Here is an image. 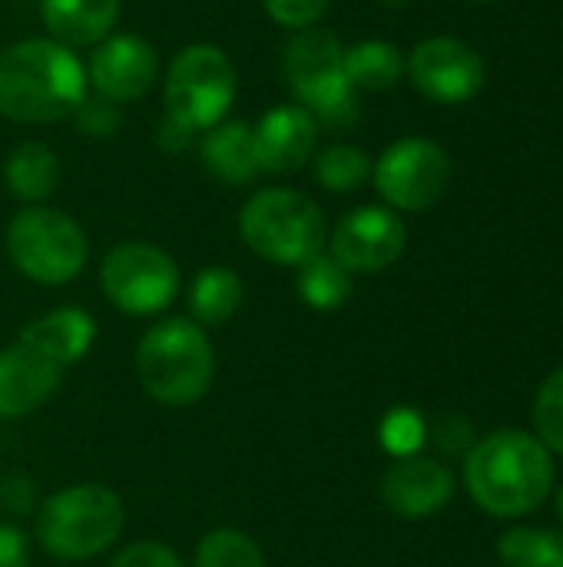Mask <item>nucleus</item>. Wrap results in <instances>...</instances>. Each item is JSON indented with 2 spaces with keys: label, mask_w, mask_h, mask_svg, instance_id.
Masks as SVG:
<instances>
[{
  "label": "nucleus",
  "mask_w": 563,
  "mask_h": 567,
  "mask_svg": "<svg viewBox=\"0 0 563 567\" xmlns=\"http://www.w3.org/2000/svg\"><path fill=\"white\" fill-rule=\"evenodd\" d=\"M465 485L475 505L494 518L538 512L554 492V458L538 435L501 429L465 455Z\"/></svg>",
  "instance_id": "nucleus-1"
},
{
  "label": "nucleus",
  "mask_w": 563,
  "mask_h": 567,
  "mask_svg": "<svg viewBox=\"0 0 563 567\" xmlns=\"http://www.w3.org/2000/svg\"><path fill=\"white\" fill-rule=\"evenodd\" d=\"M80 56L50 40L30 37L0 50V116L10 123H56L73 116L86 96Z\"/></svg>",
  "instance_id": "nucleus-2"
},
{
  "label": "nucleus",
  "mask_w": 563,
  "mask_h": 567,
  "mask_svg": "<svg viewBox=\"0 0 563 567\" xmlns=\"http://www.w3.org/2000/svg\"><path fill=\"white\" fill-rule=\"evenodd\" d=\"M136 375L146 395L166 409H189L212 389L216 349L209 332L189 316H173L143 332Z\"/></svg>",
  "instance_id": "nucleus-3"
},
{
  "label": "nucleus",
  "mask_w": 563,
  "mask_h": 567,
  "mask_svg": "<svg viewBox=\"0 0 563 567\" xmlns=\"http://www.w3.org/2000/svg\"><path fill=\"white\" fill-rule=\"evenodd\" d=\"M126 532L123 498L100 482L53 492L37 508V542L56 561H90L106 555Z\"/></svg>",
  "instance_id": "nucleus-4"
},
{
  "label": "nucleus",
  "mask_w": 563,
  "mask_h": 567,
  "mask_svg": "<svg viewBox=\"0 0 563 567\" xmlns=\"http://www.w3.org/2000/svg\"><path fill=\"white\" fill-rule=\"evenodd\" d=\"M282 70L285 83L299 96V106L315 116L319 130L345 133L358 123V90L345 76V47L332 30H299L285 47Z\"/></svg>",
  "instance_id": "nucleus-5"
},
{
  "label": "nucleus",
  "mask_w": 563,
  "mask_h": 567,
  "mask_svg": "<svg viewBox=\"0 0 563 567\" xmlns=\"http://www.w3.org/2000/svg\"><path fill=\"white\" fill-rule=\"evenodd\" d=\"M239 236L259 259L299 269L312 256L325 252L329 223L312 196L285 186H269L249 196V203L242 206Z\"/></svg>",
  "instance_id": "nucleus-6"
},
{
  "label": "nucleus",
  "mask_w": 563,
  "mask_h": 567,
  "mask_svg": "<svg viewBox=\"0 0 563 567\" xmlns=\"http://www.w3.org/2000/svg\"><path fill=\"white\" fill-rule=\"evenodd\" d=\"M3 246L13 269L37 286L73 282L90 259V239L83 226L63 209H53L46 203L23 206L7 223Z\"/></svg>",
  "instance_id": "nucleus-7"
},
{
  "label": "nucleus",
  "mask_w": 563,
  "mask_h": 567,
  "mask_svg": "<svg viewBox=\"0 0 563 567\" xmlns=\"http://www.w3.org/2000/svg\"><path fill=\"white\" fill-rule=\"evenodd\" d=\"M239 93V76L232 60L216 43L183 47L166 70V116L183 130L206 133L226 120Z\"/></svg>",
  "instance_id": "nucleus-8"
},
{
  "label": "nucleus",
  "mask_w": 563,
  "mask_h": 567,
  "mask_svg": "<svg viewBox=\"0 0 563 567\" xmlns=\"http://www.w3.org/2000/svg\"><path fill=\"white\" fill-rule=\"evenodd\" d=\"M100 289L113 309L146 319L166 312L183 289V272L176 259L153 243H119L103 256Z\"/></svg>",
  "instance_id": "nucleus-9"
},
{
  "label": "nucleus",
  "mask_w": 563,
  "mask_h": 567,
  "mask_svg": "<svg viewBox=\"0 0 563 567\" xmlns=\"http://www.w3.org/2000/svg\"><path fill=\"white\" fill-rule=\"evenodd\" d=\"M372 176L388 209L425 213L448 193L451 156L428 136H405L378 156Z\"/></svg>",
  "instance_id": "nucleus-10"
},
{
  "label": "nucleus",
  "mask_w": 563,
  "mask_h": 567,
  "mask_svg": "<svg viewBox=\"0 0 563 567\" xmlns=\"http://www.w3.org/2000/svg\"><path fill=\"white\" fill-rule=\"evenodd\" d=\"M411 86L441 106H461L484 86V60L461 37H428L405 60Z\"/></svg>",
  "instance_id": "nucleus-11"
},
{
  "label": "nucleus",
  "mask_w": 563,
  "mask_h": 567,
  "mask_svg": "<svg viewBox=\"0 0 563 567\" xmlns=\"http://www.w3.org/2000/svg\"><path fill=\"white\" fill-rule=\"evenodd\" d=\"M408 246L405 219L388 206H358L338 219L329 236V256L352 276L385 272Z\"/></svg>",
  "instance_id": "nucleus-12"
},
{
  "label": "nucleus",
  "mask_w": 563,
  "mask_h": 567,
  "mask_svg": "<svg viewBox=\"0 0 563 567\" xmlns=\"http://www.w3.org/2000/svg\"><path fill=\"white\" fill-rule=\"evenodd\" d=\"M159 76V53L149 40L136 33H110L100 40L90 53L86 83L96 90V96L123 106L129 100H139Z\"/></svg>",
  "instance_id": "nucleus-13"
},
{
  "label": "nucleus",
  "mask_w": 563,
  "mask_h": 567,
  "mask_svg": "<svg viewBox=\"0 0 563 567\" xmlns=\"http://www.w3.org/2000/svg\"><path fill=\"white\" fill-rule=\"evenodd\" d=\"M455 498V475L445 462L428 455L395 458L382 475V502L405 522L438 515Z\"/></svg>",
  "instance_id": "nucleus-14"
},
{
  "label": "nucleus",
  "mask_w": 563,
  "mask_h": 567,
  "mask_svg": "<svg viewBox=\"0 0 563 567\" xmlns=\"http://www.w3.org/2000/svg\"><path fill=\"white\" fill-rule=\"evenodd\" d=\"M252 130H256L259 166L269 176H285V173L302 169L315 156L319 133H322L315 116L299 103L269 110Z\"/></svg>",
  "instance_id": "nucleus-15"
},
{
  "label": "nucleus",
  "mask_w": 563,
  "mask_h": 567,
  "mask_svg": "<svg viewBox=\"0 0 563 567\" xmlns=\"http://www.w3.org/2000/svg\"><path fill=\"white\" fill-rule=\"evenodd\" d=\"M63 369L13 342L0 349V419H23L43 409L60 389Z\"/></svg>",
  "instance_id": "nucleus-16"
},
{
  "label": "nucleus",
  "mask_w": 563,
  "mask_h": 567,
  "mask_svg": "<svg viewBox=\"0 0 563 567\" xmlns=\"http://www.w3.org/2000/svg\"><path fill=\"white\" fill-rule=\"evenodd\" d=\"M17 342H23L27 349H33L56 369H70L90 355L96 342V319L86 309L60 306L27 322Z\"/></svg>",
  "instance_id": "nucleus-17"
},
{
  "label": "nucleus",
  "mask_w": 563,
  "mask_h": 567,
  "mask_svg": "<svg viewBox=\"0 0 563 567\" xmlns=\"http://www.w3.org/2000/svg\"><path fill=\"white\" fill-rule=\"evenodd\" d=\"M199 153L206 173L222 186H249L262 176L256 130L246 120H222L212 130H206Z\"/></svg>",
  "instance_id": "nucleus-18"
},
{
  "label": "nucleus",
  "mask_w": 563,
  "mask_h": 567,
  "mask_svg": "<svg viewBox=\"0 0 563 567\" xmlns=\"http://www.w3.org/2000/svg\"><path fill=\"white\" fill-rule=\"evenodd\" d=\"M40 20L50 40L63 47H96L119 20V0H40Z\"/></svg>",
  "instance_id": "nucleus-19"
},
{
  "label": "nucleus",
  "mask_w": 563,
  "mask_h": 567,
  "mask_svg": "<svg viewBox=\"0 0 563 567\" xmlns=\"http://www.w3.org/2000/svg\"><path fill=\"white\" fill-rule=\"evenodd\" d=\"M60 176H63V169H60L56 153L37 140L13 146L10 156L3 159V186L23 206H43L56 193Z\"/></svg>",
  "instance_id": "nucleus-20"
},
{
  "label": "nucleus",
  "mask_w": 563,
  "mask_h": 567,
  "mask_svg": "<svg viewBox=\"0 0 563 567\" xmlns=\"http://www.w3.org/2000/svg\"><path fill=\"white\" fill-rule=\"evenodd\" d=\"M246 299V286L242 276L229 266H206L192 276L189 289H186V306H189V319L206 326H222L229 322Z\"/></svg>",
  "instance_id": "nucleus-21"
},
{
  "label": "nucleus",
  "mask_w": 563,
  "mask_h": 567,
  "mask_svg": "<svg viewBox=\"0 0 563 567\" xmlns=\"http://www.w3.org/2000/svg\"><path fill=\"white\" fill-rule=\"evenodd\" d=\"M345 76L355 90H392L405 76V56L388 40H362L345 47Z\"/></svg>",
  "instance_id": "nucleus-22"
},
{
  "label": "nucleus",
  "mask_w": 563,
  "mask_h": 567,
  "mask_svg": "<svg viewBox=\"0 0 563 567\" xmlns=\"http://www.w3.org/2000/svg\"><path fill=\"white\" fill-rule=\"evenodd\" d=\"M295 292L309 309L335 312L352 299V272H345L329 252H319V256H312L309 262L299 266Z\"/></svg>",
  "instance_id": "nucleus-23"
},
{
  "label": "nucleus",
  "mask_w": 563,
  "mask_h": 567,
  "mask_svg": "<svg viewBox=\"0 0 563 567\" xmlns=\"http://www.w3.org/2000/svg\"><path fill=\"white\" fill-rule=\"evenodd\" d=\"M498 558L508 567H563V532L511 528L498 542Z\"/></svg>",
  "instance_id": "nucleus-24"
},
{
  "label": "nucleus",
  "mask_w": 563,
  "mask_h": 567,
  "mask_svg": "<svg viewBox=\"0 0 563 567\" xmlns=\"http://www.w3.org/2000/svg\"><path fill=\"white\" fill-rule=\"evenodd\" d=\"M312 159H315V179L329 193H355L358 186L368 183L372 166H375L372 156L352 143H332Z\"/></svg>",
  "instance_id": "nucleus-25"
},
{
  "label": "nucleus",
  "mask_w": 563,
  "mask_h": 567,
  "mask_svg": "<svg viewBox=\"0 0 563 567\" xmlns=\"http://www.w3.org/2000/svg\"><path fill=\"white\" fill-rule=\"evenodd\" d=\"M196 567H269L259 542L239 528H212L196 545Z\"/></svg>",
  "instance_id": "nucleus-26"
},
{
  "label": "nucleus",
  "mask_w": 563,
  "mask_h": 567,
  "mask_svg": "<svg viewBox=\"0 0 563 567\" xmlns=\"http://www.w3.org/2000/svg\"><path fill=\"white\" fill-rule=\"evenodd\" d=\"M534 435L551 455L563 458V369L551 372L534 395Z\"/></svg>",
  "instance_id": "nucleus-27"
},
{
  "label": "nucleus",
  "mask_w": 563,
  "mask_h": 567,
  "mask_svg": "<svg viewBox=\"0 0 563 567\" xmlns=\"http://www.w3.org/2000/svg\"><path fill=\"white\" fill-rule=\"evenodd\" d=\"M428 442V425L415 409H395L385 422H382V445L385 452H392L395 458H408L418 455L421 445Z\"/></svg>",
  "instance_id": "nucleus-28"
},
{
  "label": "nucleus",
  "mask_w": 563,
  "mask_h": 567,
  "mask_svg": "<svg viewBox=\"0 0 563 567\" xmlns=\"http://www.w3.org/2000/svg\"><path fill=\"white\" fill-rule=\"evenodd\" d=\"M73 123H76V130L83 133V136H96V140H103V136H113L116 130H119V123H123V113H119V106L116 103H110V100H103V96H83V103L73 110Z\"/></svg>",
  "instance_id": "nucleus-29"
},
{
  "label": "nucleus",
  "mask_w": 563,
  "mask_h": 567,
  "mask_svg": "<svg viewBox=\"0 0 563 567\" xmlns=\"http://www.w3.org/2000/svg\"><path fill=\"white\" fill-rule=\"evenodd\" d=\"M106 567H186V561L179 558L176 548H169L163 542H153V538H143V542H133V545L119 548Z\"/></svg>",
  "instance_id": "nucleus-30"
},
{
  "label": "nucleus",
  "mask_w": 563,
  "mask_h": 567,
  "mask_svg": "<svg viewBox=\"0 0 563 567\" xmlns=\"http://www.w3.org/2000/svg\"><path fill=\"white\" fill-rule=\"evenodd\" d=\"M262 3H265V13H269L279 27L299 33V30L315 27V23L325 17V10H329L332 0H262Z\"/></svg>",
  "instance_id": "nucleus-31"
},
{
  "label": "nucleus",
  "mask_w": 563,
  "mask_h": 567,
  "mask_svg": "<svg viewBox=\"0 0 563 567\" xmlns=\"http://www.w3.org/2000/svg\"><path fill=\"white\" fill-rule=\"evenodd\" d=\"M0 505H3L10 515H17V518L37 512V508H40V505H37V482H33L30 475H23V472L3 475V478H0Z\"/></svg>",
  "instance_id": "nucleus-32"
},
{
  "label": "nucleus",
  "mask_w": 563,
  "mask_h": 567,
  "mask_svg": "<svg viewBox=\"0 0 563 567\" xmlns=\"http://www.w3.org/2000/svg\"><path fill=\"white\" fill-rule=\"evenodd\" d=\"M0 567H30V538L10 522L0 525Z\"/></svg>",
  "instance_id": "nucleus-33"
},
{
  "label": "nucleus",
  "mask_w": 563,
  "mask_h": 567,
  "mask_svg": "<svg viewBox=\"0 0 563 567\" xmlns=\"http://www.w3.org/2000/svg\"><path fill=\"white\" fill-rule=\"evenodd\" d=\"M156 143L166 150V153H183L189 143H192V133L189 130H183L179 123H173L169 116L159 123V130H156Z\"/></svg>",
  "instance_id": "nucleus-34"
},
{
  "label": "nucleus",
  "mask_w": 563,
  "mask_h": 567,
  "mask_svg": "<svg viewBox=\"0 0 563 567\" xmlns=\"http://www.w3.org/2000/svg\"><path fill=\"white\" fill-rule=\"evenodd\" d=\"M378 3H382V7H405L408 0H378Z\"/></svg>",
  "instance_id": "nucleus-35"
},
{
  "label": "nucleus",
  "mask_w": 563,
  "mask_h": 567,
  "mask_svg": "<svg viewBox=\"0 0 563 567\" xmlns=\"http://www.w3.org/2000/svg\"><path fill=\"white\" fill-rule=\"evenodd\" d=\"M557 515H561V522H563V488L557 492Z\"/></svg>",
  "instance_id": "nucleus-36"
},
{
  "label": "nucleus",
  "mask_w": 563,
  "mask_h": 567,
  "mask_svg": "<svg viewBox=\"0 0 563 567\" xmlns=\"http://www.w3.org/2000/svg\"><path fill=\"white\" fill-rule=\"evenodd\" d=\"M475 3H491V0H475Z\"/></svg>",
  "instance_id": "nucleus-37"
}]
</instances>
